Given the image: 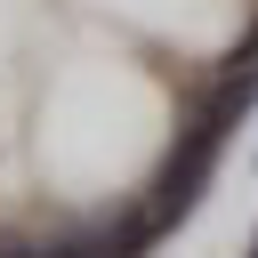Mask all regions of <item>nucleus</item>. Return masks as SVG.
<instances>
[{
	"label": "nucleus",
	"instance_id": "2",
	"mask_svg": "<svg viewBox=\"0 0 258 258\" xmlns=\"http://www.w3.org/2000/svg\"><path fill=\"white\" fill-rule=\"evenodd\" d=\"M250 258H258V250H250Z\"/></svg>",
	"mask_w": 258,
	"mask_h": 258
},
{
	"label": "nucleus",
	"instance_id": "1",
	"mask_svg": "<svg viewBox=\"0 0 258 258\" xmlns=\"http://www.w3.org/2000/svg\"><path fill=\"white\" fill-rule=\"evenodd\" d=\"M210 161H218V129H194L185 137V153H169V169H161V185H153V226L161 218H185L194 202H202V177H210Z\"/></svg>",
	"mask_w": 258,
	"mask_h": 258
}]
</instances>
